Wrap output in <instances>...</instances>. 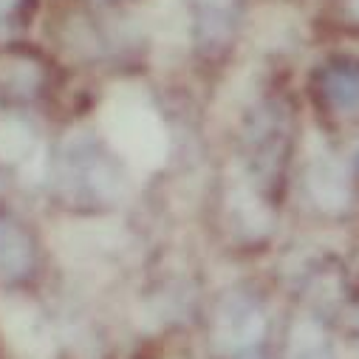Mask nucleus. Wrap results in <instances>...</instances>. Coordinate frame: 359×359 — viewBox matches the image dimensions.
Returning <instances> with one entry per match:
<instances>
[{"instance_id":"obj_6","label":"nucleus","mask_w":359,"mask_h":359,"mask_svg":"<svg viewBox=\"0 0 359 359\" xmlns=\"http://www.w3.org/2000/svg\"><path fill=\"white\" fill-rule=\"evenodd\" d=\"M323 97L342 114H359V62L337 60L320 76Z\"/></svg>"},{"instance_id":"obj_2","label":"nucleus","mask_w":359,"mask_h":359,"mask_svg":"<svg viewBox=\"0 0 359 359\" xmlns=\"http://www.w3.org/2000/svg\"><path fill=\"white\" fill-rule=\"evenodd\" d=\"M60 184L82 201H116L128 190V175L94 139H74L62 147Z\"/></svg>"},{"instance_id":"obj_4","label":"nucleus","mask_w":359,"mask_h":359,"mask_svg":"<svg viewBox=\"0 0 359 359\" xmlns=\"http://www.w3.org/2000/svg\"><path fill=\"white\" fill-rule=\"evenodd\" d=\"M306 193L325 212H342L351 204V175L345 164L325 147L317 144L306 164Z\"/></svg>"},{"instance_id":"obj_7","label":"nucleus","mask_w":359,"mask_h":359,"mask_svg":"<svg viewBox=\"0 0 359 359\" xmlns=\"http://www.w3.org/2000/svg\"><path fill=\"white\" fill-rule=\"evenodd\" d=\"M196 29L204 40L218 43L229 34L238 12V0H187Z\"/></svg>"},{"instance_id":"obj_10","label":"nucleus","mask_w":359,"mask_h":359,"mask_svg":"<svg viewBox=\"0 0 359 359\" xmlns=\"http://www.w3.org/2000/svg\"><path fill=\"white\" fill-rule=\"evenodd\" d=\"M23 4L26 0H0V26L15 20L20 15V9H23Z\"/></svg>"},{"instance_id":"obj_1","label":"nucleus","mask_w":359,"mask_h":359,"mask_svg":"<svg viewBox=\"0 0 359 359\" xmlns=\"http://www.w3.org/2000/svg\"><path fill=\"white\" fill-rule=\"evenodd\" d=\"M102 128L116 156L136 167H158L167 156L170 139L164 122L158 119L156 108L133 91L116 94L108 102L102 114Z\"/></svg>"},{"instance_id":"obj_3","label":"nucleus","mask_w":359,"mask_h":359,"mask_svg":"<svg viewBox=\"0 0 359 359\" xmlns=\"http://www.w3.org/2000/svg\"><path fill=\"white\" fill-rule=\"evenodd\" d=\"M266 334V314L249 294H229L221 300L212 320V345L218 353H243Z\"/></svg>"},{"instance_id":"obj_5","label":"nucleus","mask_w":359,"mask_h":359,"mask_svg":"<svg viewBox=\"0 0 359 359\" xmlns=\"http://www.w3.org/2000/svg\"><path fill=\"white\" fill-rule=\"evenodd\" d=\"M34 269V243L29 232L0 210V280L12 283Z\"/></svg>"},{"instance_id":"obj_9","label":"nucleus","mask_w":359,"mask_h":359,"mask_svg":"<svg viewBox=\"0 0 359 359\" xmlns=\"http://www.w3.org/2000/svg\"><path fill=\"white\" fill-rule=\"evenodd\" d=\"M32 130L23 122H4L0 125V156L6 161H18L32 147Z\"/></svg>"},{"instance_id":"obj_8","label":"nucleus","mask_w":359,"mask_h":359,"mask_svg":"<svg viewBox=\"0 0 359 359\" xmlns=\"http://www.w3.org/2000/svg\"><path fill=\"white\" fill-rule=\"evenodd\" d=\"M286 359H334V348H331L325 331L320 328V323H314V320L294 323V328L289 334Z\"/></svg>"}]
</instances>
